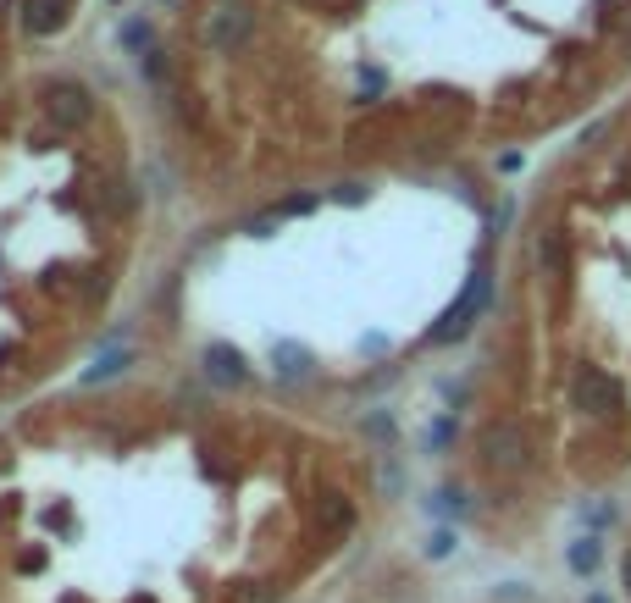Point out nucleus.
Returning a JSON list of instances; mask_svg holds the SVG:
<instances>
[{
    "label": "nucleus",
    "mask_w": 631,
    "mask_h": 603,
    "mask_svg": "<svg viewBox=\"0 0 631 603\" xmlns=\"http://www.w3.org/2000/svg\"><path fill=\"white\" fill-rule=\"evenodd\" d=\"M571 399L582 415H593V421H615L620 415V382L609 377L604 366H582L571 382Z\"/></svg>",
    "instance_id": "obj_1"
},
{
    "label": "nucleus",
    "mask_w": 631,
    "mask_h": 603,
    "mask_svg": "<svg viewBox=\"0 0 631 603\" xmlns=\"http://www.w3.org/2000/svg\"><path fill=\"white\" fill-rule=\"evenodd\" d=\"M250 28H255V12H250V6H244V0H222V6H211V12H205L200 39L211 50H239L244 39H250Z\"/></svg>",
    "instance_id": "obj_2"
},
{
    "label": "nucleus",
    "mask_w": 631,
    "mask_h": 603,
    "mask_svg": "<svg viewBox=\"0 0 631 603\" xmlns=\"http://www.w3.org/2000/svg\"><path fill=\"white\" fill-rule=\"evenodd\" d=\"M482 305H488V272H477L471 283H465V294L454 299L449 310H443L438 327H432L427 338H432V343H460L465 332H471V321H477V310H482Z\"/></svg>",
    "instance_id": "obj_3"
},
{
    "label": "nucleus",
    "mask_w": 631,
    "mask_h": 603,
    "mask_svg": "<svg viewBox=\"0 0 631 603\" xmlns=\"http://www.w3.org/2000/svg\"><path fill=\"white\" fill-rule=\"evenodd\" d=\"M482 460H488L493 471H521V465L532 460V438H526L515 421H493L488 432H482Z\"/></svg>",
    "instance_id": "obj_4"
},
{
    "label": "nucleus",
    "mask_w": 631,
    "mask_h": 603,
    "mask_svg": "<svg viewBox=\"0 0 631 603\" xmlns=\"http://www.w3.org/2000/svg\"><path fill=\"white\" fill-rule=\"evenodd\" d=\"M45 117L56 122V128H84V122L95 117V100H89L84 83H50L45 89Z\"/></svg>",
    "instance_id": "obj_5"
},
{
    "label": "nucleus",
    "mask_w": 631,
    "mask_h": 603,
    "mask_svg": "<svg viewBox=\"0 0 631 603\" xmlns=\"http://www.w3.org/2000/svg\"><path fill=\"white\" fill-rule=\"evenodd\" d=\"M316 526H322L327 537H344L349 526H355V504H349L344 493H316Z\"/></svg>",
    "instance_id": "obj_6"
},
{
    "label": "nucleus",
    "mask_w": 631,
    "mask_h": 603,
    "mask_svg": "<svg viewBox=\"0 0 631 603\" xmlns=\"http://www.w3.org/2000/svg\"><path fill=\"white\" fill-rule=\"evenodd\" d=\"M205 371L233 388V382H244V355L233 349V343H211V349H205Z\"/></svg>",
    "instance_id": "obj_7"
},
{
    "label": "nucleus",
    "mask_w": 631,
    "mask_h": 603,
    "mask_svg": "<svg viewBox=\"0 0 631 603\" xmlns=\"http://www.w3.org/2000/svg\"><path fill=\"white\" fill-rule=\"evenodd\" d=\"M128 360H133L128 349H106V355H100V360H95V366H89L78 382H84V388H95V382H106V377H117V371H128Z\"/></svg>",
    "instance_id": "obj_8"
},
{
    "label": "nucleus",
    "mask_w": 631,
    "mask_h": 603,
    "mask_svg": "<svg viewBox=\"0 0 631 603\" xmlns=\"http://www.w3.org/2000/svg\"><path fill=\"white\" fill-rule=\"evenodd\" d=\"M598 559H604V548H598V537H576L571 543V570L576 576H593Z\"/></svg>",
    "instance_id": "obj_9"
},
{
    "label": "nucleus",
    "mask_w": 631,
    "mask_h": 603,
    "mask_svg": "<svg viewBox=\"0 0 631 603\" xmlns=\"http://www.w3.org/2000/svg\"><path fill=\"white\" fill-rule=\"evenodd\" d=\"M537 261H543V272H565V233H543Z\"/></svg>",
    "instance_id": "obj_10"
},
{
    "label": "nucleus",
    "mask_w": 631,
    "mask_h": 603,
    "mask_svg": "<svg viewBox=\"0 0 631 603\" xmlns=\"http://www.w3.org/2000/svg\"><path fill=\"white\" fill-rule=\"evenodd\" d=\"M277 371H283V377H305V371H310V355H305V349H294V343H277Z\"/></svg>",
    "instance_id": "obj_11"
},
{
    "label": "nucleus",
    "mask_w": 631,
    "mask_h": 603,
    "mask_svg": "<svg viewBox=\"0 0 631 603\" xmlns=\"http://www.w3.org/2000/svg\"><path fill=\"white\" fill-rule=\"evenodd\" d=\"M56 23H61V0H39V6H28V28H34V34H50Z\"/></svg>",
    "instance_id": "obj_12"
},
{
    "label": "nucleus",
    "mask_w": 631,
    "mask_h": 603,
    "mask_svg": "<svg viewBox=\"0 0 631 603\" xmlns=\"http://www.w3.org/2000/svg\"><path fill=\"white\" fill-rule=\"evenodd\" d=\"M277 211H283V216H305V211H316V200H310V194H299V200H283Z\"/></svg>",
    "instance_id": "obj_13"
},
{
    "label": "nucleus",
    "mask_w": 631,
    "mask_h": 603,
    "mask_svg": "<svg viewBox=\"0 0 631 603\" xmlns=\"http://www.w3.org/2000/svg\"><path fill=\"white\" fill-rule=\"evenodd\" d=\"M122 45L139 50V45H144V28H139V23H128V28H122Z\"/></svg>",
    "instance_id": "obj_14"
},
{
    "label": "nucleus",
    "mask_w": 631,
    "mask_h": 603,
    "mask_svg": "<svg viewBox=\"0 0 631 603\" xmlns=\"http://www.w3.org/2000/svg\"><path fill=\"white\" fill-rule=\"evenodd\" d=\"M449 543H454V537H449V532H438V537L427 543V554H438V559H443V554H449Z\"/></svg>",
    "instance_id": "obj_15"
},
{
    "label": "nucleus",
    "mask_w": 631,
    "mask_h": 603,
    "mask_svg": "<svg viewBox=\"0 0 631 603\" xmlns=\"http://www.w3.org/2000/svg\"><path fill=\"white\" fill-rule=\"evenodd\" d=\"M620 581H626V587H631V554H626V565H620Z\"/></svg>",
    "instance_id": "obj_16"
},
{
    "label": "nucleus",
    "mask_w": 631,
    "mask_h": 603,
    "mask_svg": "<svg viewBox=\"0 0 631 603\" xmlns=\"http://www.w3.org/2000/svg\"><path fill=\"white\" fill-rule=\"evenodd\" d=\"M587 603H609V598H604V592H593V598H587Z\"/></svg>",
    "instance_id": "obj_17"
}]
</instances>
